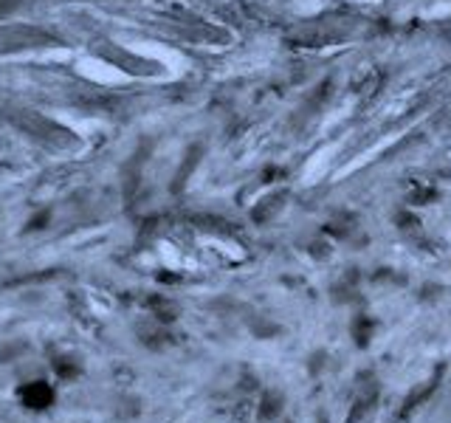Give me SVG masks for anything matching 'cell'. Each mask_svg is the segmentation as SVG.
Segmentation results:
<instances>
[{"label": "cell", "mask_w": 451, "mask_h": 423, "mask_svg": "<svg viewBox=\"0 0 451 423\" xmlns=\"http://www.w3.org/2000/svg\"><path fill=\"white\" fill-rule=\"evenodd\" d=\"M6 116H9V122H12L15 127H20L23 133L34 136L37 141H43V144H48V147H68V144L74 141V139H71V130L60 127L57 122L40 116V113H34V111L12 108Z\"/></svg>", "instance_id": "1"}, {"label": "cell", "mask_w": 451, "mask_h": 423, "mask_svg": "<svg viewBox=\"0 0 451 423\" xmlns=\"http://www.w3.org/2000/svg\"><path fill=\"white\" fill-rule=\"evenodd\" d=\"M60 40L40 26H6L0 29V51H29V48H51Z\"/></svg>", "instance_id": "2"}, {"label": "cell", "mask_w": 451, "mask_h": 423, "mask_svg": "<svg viewBox=\"0 0 451 423\" xmlns=\"http://www.w3.org/2000/svg\"><path fill=\"white\" fill-rule=\"evenodd\" d=\"M20 401H23V406H29V409H34V412H43V409H48L51 403H54V387L51 384H46V381H32V384H26V387H20Z\"/></svg>", "instance_id": "3"}, {"label": "cell", "mask_w": 451, "mask_h": 423, "mask_svg": "<svg viewBox=\"0 0 451 423\" xmlns=\"http://www.w3.org/2000/svg\"><path fill=\"white\" fill-rule=\"evenodd\" d=\"M440 375H443V370H440V373H437V375H434L431 381H426V384H423L420 389H415V392H412V395H409V398L403 401V412H401L403 417H406V415H409L412 409H417V406H420L423 401H429V398H431V395L437 392V387H440Z\"/></svg>", "instance_id": "4"}, {"label": "cell", "mask_w": 451, "mask_h": 423, "mask_svg": "<svg viewBox=\"0 0 451 423\" xmlns=\"http://www.w3.org/2000/svg\"><path fill=\"white\" fill-rule=\"evenodd\" d=\"M373 409H375V392H373L370 398H359V401L353 403V409H350V415H347V423H367L370 415H373Z\"/></svg>", "instance_id": "5"}, {"label": "cell", "mask_w": 451, "mask_h": 423, "mask_svg": "<svg viewBox=\"0 0 451 423\" xmlns=\"http://www.w3.org/2000/svg\"><path fill=\"white\" fill-rule=\"evenodd\" d=\"M279 409H282V395L265 392L263 401H260V417H263V420H271V417L279 415Z\"/></svg>", "instance_id": "6"}, {"label": "cell", "mask_w": 451, "mask_h": 423, "mask_svg": "<svg viewBox=\"0 0 451 423\" xmlns=\"http://www.w3.org/2000/svg\"><path fill=\"white\" fill-rule=\"evenodd\" d=\"M370 336H373V322L367 319V316H359V319L353 322V339L359 347H367L370 345Z\"/></svg>", "instance_id": "7"}, {"label": "cell", "mask_w": 451, "mask_h": 423, "mask_svg": "<svg viewBox=\"0 0 451 423\" xmlns=\"http://www.w3.org/2000/svg\"><path fill=\"white\" fill-rule=\"evenodd\" d=\"M153 307H155V316H158V319H161V322H172V319H175V316H178V310H175V305H169L167 299H155V302H153Z\"/></svg>", "instance_id": "8"}, {"label": "cell", "mask_w": 451, "mask_h": 423, "mask_svg": "<svg viewBox=\"0 0 451 423\" xmlns=\"http://www.w3.org/2000/svg\"><path fill=\"white\" fill-rule=\"evenodd\" d=\"M54 370H57L62 378H76V375H79V367H76L71 359H57V361H54Z\"/></svg>", "instance_id": "9"}, {"label": "cell", "mask_w": 451, "mask_h": 423, "mask_svg": "<svg viewBox=\"0 0 451 423\" xmlns=\"http://www.w3.org/2000/svg\"><path fill=\"white\" fill-rule=\"evenodd\" d=\"M43 223H48V212H40L37 218H32V221H29V229H32V232H34V229H43Z\"/></svg>", "instance_id": "10"}, {"label": "cell", "mask_w": 451, "mask_h": 423, "mask_svg": "<svg viewBox=\"0 0 451 423\" xmlns=\"http://www.w3.org/2000/svg\"><path fill=\"white\" fill-rule=\"evenodd\" d=\"M285 423H291V420H285Z\"/></svg>", "instance_id": "11"}]
</instances>
